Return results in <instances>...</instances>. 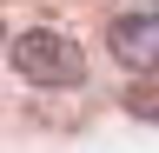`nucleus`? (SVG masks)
Wrapping results in <instances>:
<instances>
[{
    "label": "nucleus",
    "instance_id": "1",
    "mask_svg": "<svg viewBox=\"0 0 159 153\" xmlns=\"http://www.w3.org/2000/svg\"><path fill=\"white\" fill-rule=\"evenodd\" d=\"M7 60L13 73L27 87H86V53H80V40H66L60 27H27V33H13V47H7Z\"/></svg>",
    "mask_w": 159,
    "mask_h": 153
},
{
    "label": "nucleus",
    "instance_id": "2",
    "mask_svg": "<svg viewBox=\"0 0 159 153\" xmlns=\"http://www.w3.org/2000/svg\"><path fill=\"white\" fill-rule=\"evenodd\" d=\"M106 53L126 73H159V7H126V13H113V27H106Z\"/></svg>",
    "mask_w": 159,
    "mask_h": 153
},
{
    "label": "nucleus",
    "instance_id": "3",
    "mask_svg": "<svg viewBox=\"0 0 159 153\" xmlns=\"http://www.w3.org/2000/svg\"><path fill=\"white\" fill-rule=\"evenodd\" d=\"M7 47H13V33H7V20H0V60H7Z\"/></svg>",
    "mask_w": 159,
    "mask_h": 153
}]
</instances>
